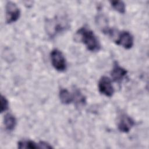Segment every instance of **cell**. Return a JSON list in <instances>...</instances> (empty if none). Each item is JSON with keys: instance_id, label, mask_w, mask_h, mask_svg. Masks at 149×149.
<instances>
[{"instance_id": "52a82bcc", "label": "cell", "mask_w": 149, "mask_h": 149, "mask_svg": "<svg viewBox=\"0 0 149 149\" xmlns=\"http://www.w3.org/2000/svg\"><path fill=\"white\" fill-rule=\"evenodd\" d=\"M17 147L20 149L29 148H52V146L47 142L40 141L38 143H36L34 141L30 140H20L17 143Z\"/></svg>"}, {"instance_id": "4fadbf2b", "label": "cell", "mask_w": 149, "mask_h": 149, "mask_svg": "<svg viewBox=\"0 0 149 149\" xmlns=\"http://www.w3.org/2000/svg\"><path fill=\"white\" fill-rule=\"evenodd\" d=\"M112 7L120 13L125 12V4L121 1H112L110 2Z\"/></svg>"}, {"instance_id": "7a4b0ae2", "label": "cell", "mask_w": 149, "mask_h": 149, "mask_svg": "<svg viewBox=\"0 0 149 149\" xmlns=\"http://www.w3.org/2000/svg\"><path fill=\"white\" fill-rule=\"evenodd\" d=\"M68 27L69 24L67 19L62 16H55L51 19L46 20V32L51 38H53L58 34L65 31Z\"/></svg>"}, {"instance_id": "3957f363", "label": "cell", "mask_w": 149, "mask_h": 149, "mask_svg": "<svg viewBox=\"0 0 149 149\" xmlns=\"http://www.w3.org/2000/svg\"><path fill=\"white\" fill-rule=\"evenodd\" d=\"M108 36L114 39L115 44L122 46L125 49H130L133 45V37L129 31L117 32L115 29H112Z\"/></svg>"}, {"instance_id": "7c38bea8", "label": "cell", "mask_w": 149, "mask_h": 149, "mask_svg": "<svg viewBox=\"0 0 149 149\" xmlns=\"http://www.w3.org/2000/svg\"><path fill=\"white\" fill-rule=\"evenodd\" d=\"M59 97L61 102L65 105H68L73 102V94H72L66 89H61L59 93Z\"/></svg>"}, {"instance_id": "9c48e42d", "label": "cell", "mask_w": 149, "mask_h": 149, "mask_svg": "<svg viewBox=\"0 0 149 149\" xmlns=\"http://www.w3.org/2000/svg\"><path fill=\"white\" fill-rule=\"evenodd\" d=\"M127 73V70L120 66L118 62H114L113 68L111 72V76L113 81L120 83L125 77Z\"/></svg>"}, {"instance_id": "5bb4252c", "label": "cell", "mask_w": 149, "mask_h": 149, "mask_svg": "<svg viewBox=\"0 0 149 149\" xmlns=\"http://www.w3.org/2000/svg\"><path fill=\"white\" fill-rule=\"evenodd\" d=\"M9 108V102L6 97L2 95L1 96V112L6 111Z\"/></svg>"}, {"instance_id": "5b68a950", "label": "cell", "mask_w": 149, "mask_h": 149, "mask_svg": "<svg viewBox=\"0 0 149 149\" xmlns=\"http://www.w3.org/2000/svg\"><path fill=\"white\" fill-rule=\"evenodd\" d=\"M6 22L10 24L16 22L20 15V11L17 6L13 2L9 1L6 5Z\"/></svg>"}, {"instance_id": "8fae6325", "label": "cell", "mask_w": 149, "mask_h": 149, "mask_svg": "<svg viewBox=\"0 0 149 149\" xmlns=\"http://www.w3.org/2000/svg\"><path fill=\"white\" fill-rule=\"evenodd\" d=\"M73 100L76 107H81L86 103V99L85 96L78 89H75L73 94Z\"/></svg>"}, {"instance_id": "30bf717a", "label": "cell", "mask_w": 149, "mask_h": 149, "mask_svg": "<svg viewBox=\"0 0 149 149\" xmlns=\"http://www.w3.org/2000/svg\"><path fill=\"white\" fill-rule=\"evenodd\" d=\"M3 123L8 131H12L16 125V119L11 113H7L4 116Z\"/></svg>"}, {"instance_id": "8992f818", "label": "cell", "mask_w": 149, "mask_h": 149, "mask_svg": "<svg viewBox=\"0 0 149 149\" xmlns=\"http://www.w3.org/2000/svg\"><path fill=\"white\" fill-rule=\"evenodd\" d=\"M99 92L106 97H111L114 93V88L111 79L107 76H102L98 84Z\"/></svg>"}, {"instance_id": "277c9868", "label": "cell", "mask_w": 149, "mask_h": 149, "mask_svg": "<svg viewBox=\"0 0 149 149\" xmlns=\"http://www.w3.org/2000/svg\"><path fill=\"white\" fill-rule=\"evenodd\" d=\"M50 58L52 66L57 71L62 72L66 70L67 64L66 59L62 52L58 49H54L50 53Z\"/></svg>"}, {"instance_id": "ba28073f", "label": "cell", "mask_w": 149, "mask_h": 149, "mask_svg": "<svg viewBox=\"0 0 149 149\" xmlns=\"http://www.w3.org/2000/svg\"><path fill=\"white\" fill-rule=\"evenodd\" d=\"M134 120L126 114L122 115L118 123V128L119 130L123 133L129 132L132 127L134 125Z\"/></svg>"}, {"instance_id": "6da1fadb", "label": "cell", "mask_w": 149, "mask_h": 149, "mask_svg": "<svg viewBox=\"0 0 149 149\" xmlns=\"http://www.w3.org/2000/svg\"><path fill=\"white\" fill-rule=\"evenodd\" d=\"M76 35L79 41L83 42L89 51L97 52L100 49V41L94 32L90 29L82 27L77 31Z\"/></svg>"}]
</instances>
